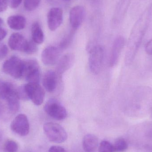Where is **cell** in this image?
<instances>
[{
    "mask_svg": "<svg viewBox=\"0 0 152 152\" xmlns=\"http://www.w3.org/2000/svg\"><path fill=\"white\" fill-rule=\"evenodd\" d=\"M34 41H29L28 42L27 48L26 51V53L28 54H33L36 52L37 50V47Z\"/></svg>",
    "mask_w": 152,
    "mask_h": 152,
    "instance_id": "obj_25",
    "label": "cell"
},
{
    "mask_svg": "<svg viewBox=\"0 0 152 152\" xmlns=\"http://www.w3.org/2000/svg\"><path fill=\"white\" fill-rule=\"evenodd\" d=\"M11 129L20 136H26L29 132V124L27 117L24 114H18L11 122Z\"/></svg>",
    "mask_w": 152,
    "mask_h": 152,
    "instance_id": "obj_8",
    "label": "cell"
},
{
    "mask_svg": "<svg viewBox=\"0 0 152 152\" xmlns=\"http://www.w3.org/2000/svg\"><path fill=\"white\" fill-rule=\"evenodd\" d=\"M114 152H123L128 148V145L125 139L122 138L117 139L113 145Z\"/></svg>",
    "mask_w": 152,
    "mask_h": 152,
    "instance_id": "obj_20",
    "label": "cell"
},
{
    "mask_svg": "<svg viewBox=\"0 0 152 152\" xmlns=\"http://www.w3.org/2000/svg\"><path fill=\"white\" fill-rule=\"evenodd\" d=\"M8 53V49L7 46L4 44L0 43V60L5 58Z\"/></svg>",
    "mask_w": 152,
    "mask_h": 152,
    "instance_id": "obj_27",
    "label": "cell"
},
{
    "mask_svg": "<svg viewBox=\"0 0 152 152\" xmlns=\"http://www.w3.org/2000/svg\"><path fill=\"white\" fill-rule=\"evenodd\" d=\"M9 110L11 112L16 113L20 108L19 98L18 97L12 98L8 102Z\"/></svg>",
    "mask_w": 152,
    "mask_h": 152,
    "instance_id": "obj_23",
    "label": "cell"
},
{
    "mask_svg": "<svg viewBox=\"0 0 152 152\" xmlns=\"http://www.w3.org/2000/svg\"><path fill=\"white\" fill-rule=\"evenodd\" d=\"M18 150V145L17 142L13 140H8L4 145V150L5 152H17Z\"/></svg>",
    "mask_w": 152,
    "mask_h": 152,
    "instance_id": "obj_22",
    "label": "cell"
},
{
    "mask_svg": "<svg viewBox=\"0 0 152 152\" xmlns=\"http://www.w3.org/2000/svg\"><path fill=\"white\" fill-rule=\"evenodd\" d=\"M41 73L40 67L37 61L35 60L24 61L23 77L28 83L39 84Z\"/></svg>",
    "mask_w": 152,
    "mask_h": 152,
    "instance_id": "obj_4",
    "label": "cell"
},
{
    "mask_svg": "<svg viewBox=\"0 0 152 152\" xmlns=\"http://www.w3.org/2000/svg\"><path fill=\"white\" fill-rule=\"evenodd\" d=\"M7 23L11 29L20 30L25 27L26 21L25 17L23 16L19 15H13L8 18Z\"/></svg>",
    "mask_w": 152,
    "mask_h": 152,
    "instance_id": "obj_18",
    "label": "cell"
},
{
    "mask_svg": "<svg viewBox=\"0 0 152 152\" xmlns=\"http://www.w3.org/2000/svg\"><path fill=\"white\" fill-rule=\"evenodd\" d=\"M3 22V21L2 19L1 18H0V27L1 26Z\"/></svg>",
    "mask_w": 152,
    "mask_h": 152,
    "instance_id": "obj_33",
    "label": "cell"
},
{
    "mask_svg": "<svg viewBox=\"0 0 152 152\" xmlns=\"http://www.w3.org/2000/svg\"><path fill=\"white\" fill-rule=\"evenodd\" d=\"M41 1V0H24V7L27 11H32L38 7Z\"/></svg>",
    "mask_w": 152,
    "mask_h": 152,
    "instance_id": "obj_21",
    "label": "cell"
},
{
    "mask_svg": "<svg viewBox=\"0 0 152 152\" xmlns=\"http://www.w3.org/2000/svg\"><path fill=\"white\" fill-rule=\"evenodd\" d=\"M44 87L49 92L56 89L58 83V75L53 70H49L45 74L42 79Z\"/></svg>",
    "mask_w": 152,
    "mask_h": 152,
    "instance_id": "obj_16",
    "label": "cell"
},
{
    "mask_svg": "<svg viewBox=\"0 0 152 152\" xmlns=\"http://www.w3.org/2000/svg\"><path fill=\"white\" fill-rule=\"evenodd\" d=\"M61 53V50L59 47L48 46L42 52V61L46 66L53 65L58 60Z\"/></svg>",
    "mask_w": 152,
    "mask_h": 152,
    "instance_id": "obj_10",
    "label": "cell"
},
{
    "mask_svg": "<svg viewBox=\"0 0 152 152\" xmlns=\"http://www.w3.org/2000/svg\"><path fill=\"white\" fill-rule=\"evenodd\" d=\"M145 51L149 55H152V40H150L146 44Z\"/></svg>",
    "mask_w": 152,
    "mask_h": 152,
    "instance_id": "obj_31",
    "label": "cell"
},
{
    "mask_svg": "<svg viewBox=\"0 0 152 152\" xmlns=\"http://www.w3.org/2000/svg\"><path fill=\"white\" fill-rule=\"evenodd\" d=\"M104 51L102 47L100 45L93 46L89 50V68L91 72L95 75L100 73L103 61Z\"/></svg>",
    "mask_w": 152,
    "mask_h": 152,
    "instance_id": "obj_5",
    "label": "cell"
},
{
    "mask_svg": "<svg viewBox=\"0 0 152 152\" xmlns=\"http://www.w3.org/2000/svg\"><path fill=\"white\" fill-rule=\"evenodd\" d=\"M18 97L17 89L13 84L5 81H0V98L7 102ZM19 98V97H18Z\"/></svg>",
    "mask_w": 152,
    "mask_h": 152,
    "instance_id": "obj_14",
    "label": "cell"
},
{
    "mask_svg": "<svg viewBox=\"0 0 152 152\" xmlns=\"http://www.w3.org/2000/svg\"><path fill=\"white\" fill-rule=\"evenodd\" d=\"M9 5L8 0H0V12L4 11Z\"/></svg>",
    "mask_w": 152,
    "mask_h": 152,
    "instance_id": "obj_29",
    "label": "cell"
},
{
    "mask_svg": "<svg viewBox=\"0 0 152 152\" xmlns=\"http://www.w3.org/2000/svg\"><path fill=\"white\" fill-rule=\"evenodd\" d=\"M86 10L82 6H75L69 12V21L74 29L78 28L83 23L86 16Z\"/></svg>",
    "mask_w": 152,
    "mask_h": 152,
    "instance_id": "obj_12",
    "label": "cell"
},
{
    "mask_svg": "<svg viewBox=\"0 0 152 152\" xmlns=\"http://www.w3.org/2000/svg\"><path fill=\"white\" fill-rule=\"evenodd\" d=\"M7 35L6 30L3 28L0 27V41L3 40Z\"/></svg>",
    "mask_w": 152,
    "mask_h": 152,
    "instance_id": "obj_32",
    "label": "cell"
},
{
    "mask_svg": "<svg viewBox=\"0 0 152 152\" xmlns=\"http://www.w3.org/2000/svg\"><path fill=\"white\" fill-rule=\"evenodd\" d=\"M98 145V138L94 135H86L82 141V146L85 152H95Z\"/></svg>",
    "mask_w": 152,
    "mask_h": 152,
    "instance_id": "obj_17",
    "label": "cell"
},
{
    "mask_svg": "<svg viewBox=\"0 0 152 152\" xmlns=\"http://www.w3.org/2000/svg\"><path fill=\"white\" fill-rule=\"evenodd\" d=\"M22 0H8L9 5L12 9H16L20 5Z\"/></svg>",
    "mask_w": 152,
    "mask_h": 152,
    "instance_id": "obj_28",
    "label": "cell"
},
{
    "mask_svg": "<svg viewBox=\"0 0 152 152\" xmlns=\"http://www.w3.org/2000/svg\"><path fill=\"white\" fill-rule=\"evenodd\" d=\"M43 129L45 134L51 142L61 143L67 139L68 135L66 130L57 123L47 122L44 125Z\"/></svg>",
    "mask_w": 152,
    "mask_h": 152,
    "instance_id": "obj_2",
    "label": "cell"
},
{
    "mask_svg": "<svg viewBox=\"0 0 152 152\" xmlns=\"http://www.w3.org/2000/svg\"><path fill=\"white\" fill-rule=\"evenodd\" d=\"M63 19L62 10L58 7L52 8L47 15V23L49 29L52 31H55L60 26Z\"/></svg>",
    "mask_w": 152,
    "mask_h": 152,
    "instance_id": "obj_9",
    "label": "cell"
},
{
    "mask_svg": "<svg viewBox=\"0 0 152 152\" xmlns=\"http://www.w3.org/2000/svg\"><path fill=\"white\" fill-rule=\"evenodd\" d=\"M25 90L28 99L35 105H40L43 102L45 91L43 88L36 83H28L24 85Z\"/></svg>",
    "mask_w": 152,
    "mask_h": 152,
    "instance_id": "obj_7",
    "label": "cell"
},
{
    "mask_svg": "<svg viewBox=\"0 0 152 152\" xmlns=\"http://www.w3.org/2000/svg\"><path fill=\"white\" fill-rule=\"evenodd\" d=\"M44 110L49 116L57 120H63L67 116L66 108L58 100L54 98L50 99L46 102Z\"/></svg>",
    "mask_w": 152,
    "mask_h": 152,
    "instance_id": "obj_6",
    "label": "cell"
},
{
    "mask_svg": "<svg viewBox=\"0 0 152 152\" xmlns=\"http://www.w3.org/2000/svg\"><path fill=\"white\" fill-rule=\"evenodd\" d=\"M49 152H67L64 148L60 146H53L49 149Z\"/></svg>",
    "mask_w": 152,
    "mask_h": 152,
    "instance_id": "obj_30",
    "label": "cell"
},
{
    "mask_svg": "<svg viewBox=\"0 0 152 152\" xmlns=\"http://www.w3.org/2000/svg\"><path fill=\"white\" fill-rule=\"evenodd\" d=\"M75 57L72 53L65 54L58 61L56 73L59 75H62L73 66Z\"/></svg>",
    "mask_w": 152,
    "mask_h": 152,
    "instance_id": "obj_15",
    "label": "cell"
},
{
    "mask_svg": "<svg viewBox=\"0 0 152 152\" xmlns=\"http://www.w3.org/2000/svg\"><path fill=\"white\" fill-rule=\"evenodd\" d=\"M33 41L37 44L42 43L44 41V34L40 24L35 22L33 24L31 29Z\"/></svg>",
    "mask_w": 152,
    "mask_h": 152,
    "instance_id": "obj_19",
    "label": "cell"
},
{
    "mask_svg": "<svg viewBox=\"0 0 152 152\" xmlns=\"http://www.w3.org/2000/svg\"><path fill=\"white\" fill-rule=\"evenodd\" d=\"M152 17V6H150L135 23L129 36L126 52L125 61L127 65H129L134 60L150 25Z\"/></svg>",
    "mask_w": 152,
    "mask_h": 152,
    "instance_id": "obj_1",
    "label": "cell"
},
{
    "mask_svg": "<svg viewBox=\"0 0 152 152\" xmlns=\"http://www.w3.org/2000/svg\"><path fill=\"white\" fill-rule=\"evenodd\" d=\"M71 40H72V36H71V35L65 37V38L61 41V43L60 44L59 48L61 50L66 49L67 47H68L69 45L70 44Z\"/></svg>",
    "mask_w": 152,
    "mask_h": 152,
    "instance_id": "obj_26",
    "label": "cell"
},
{
    "mask_svg": "<svg viewBox=\"0 0 152 152\" xmlns=\"http://www.w3.org/2000/svg\"><path fill=\"white\" fill-rule=\"evenodd\" d=\"M66 1H70V0H66Z\"/></svg>",
    "mask_w": 152,
    "mask_h": 152,
    "instance_id": "obj_34",
    "label": "cell"
},
{
    "mask_svg": "<svg viewBox=\"0 0 152 152\" xmlns=\"http://www.w3.org/2000/svg\"><path fill=\"white\" fill-rule=\"evenodd\" d=\"M28 42L22 35L19 33H15L10 37L8 45L9 47L13 50L26 53Z\"/></svg>",
    "mask_w": 152,
    "mask_h": 152,
    "instance_id": "obj_11",
    "label": "cell"
},
{
    "mask_svg": "<svg viewBox=\"0 0 152 152\" xmlns=\"http://www.w3.org/2000/svg\"><path fill=\"white\" fill-rule=\"evenodd\" d=\"M125 44V39L123 37H118L115 39L113 45L110 56V66L111 67L114 66L118 63Z\"/></svg>",
    "mask_w": 152,
    "mask_h": 152,
    "instance_id": "obj_13",
    "label": "cell"
},
{
    "mask_svg": "<svg viewBox=\"0 0 152 152\" xmlns=\"http://www.w3.org/2000/svg\"><path fill=\"white\" fill-rule=\"evenodd\" d=\"M99 152H114L113 145L108 141H102L99 145Z\"/></svg>",
    "mask_w": 152,
    "mask_h": 152,
    "instance_id": "obj_24",
    "label": "cell"
},
{
    "mask_svg": "<svg viewBox=\"0 0 152 152\" xmlns=\"http://www.w3.org/2000/svg\"><path fill=\"white\" fill-rule=\"evenodd\" d=\"M24 61L16 56L5 61L2 67V70L4 74L15 79L22 77Z\"/></svg>",
    "mask_w": 152,
    "mask_h": 152,
    "instance_id": "obj_3",
    "label": "cell"
}]
</instances>
